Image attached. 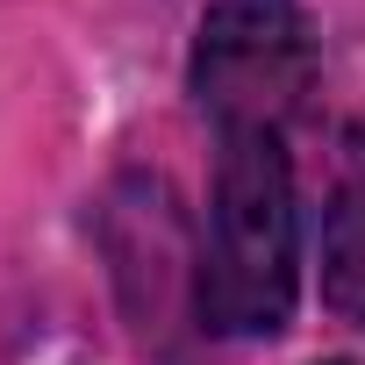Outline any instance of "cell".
Instances as JSON below:
<instances>
[{
	"label": "cell",
	"mask_w": 365,
	"mask_h": 365,
	"mask_svg": "<svg viewBox=\"0 0 365 365\" xmlns=\"http://www.w3.org/2000/svg\"><path fill=\"white\" fill-rule=\"evenodd\" d=\"M301 294V201L279 129H237L215 158L194 315L215 336H279Z\"/></svg>",
	"instance_id": "6da1fadb"
},
{
	"label": "cell",
	"mask_w": 365,
	"mask_h": 365,
	"mask_svg": "<svg viewBox=\"0 0 365 365\" xmlns=\"http://www.w3.org/2000/svg\"><path fill=\"white\" fill-rule=\"evenodd\" d=\"M187 79L222 136L287 129V115L315 86V29L301 0H208Z\"/></svg>",
	"instance_id": "7a4b0ae2"
},
{
	"label": "cell",
	"mask_w": 365,
	"mask_h": 365,
	"mask_svg": "<svg viewBox=\"0 0 365 365\" xmlns=\"http://www.w3.org/2000/svg\"><path fill=\"white\" fill-rule=\"evenodd\" d=\"M322 301L351 329H365V122L344 129L336 187L322 208Z\"/></svg>",
	"instance_id": "3957f363"
},
{
	"label": "cell",
	"mask_w": 365,
	"mask_h": 365,
	"mask_svg": "<svg viewBox=\"0 0 365 365\" xmlns=\"http://www.w3.org/2000/svg\"><path fill=\"white\" fill-rule=\"evenodd\" d=\"M329 365H336V358H329Z\"/></svg>",
	"instance_id": "277c9868"
}]
</instances>
